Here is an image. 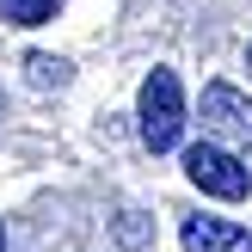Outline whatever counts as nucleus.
Wrapping results in <instances>:
<instances>
[{"label": "nucleus", "mask_w": 252, "mask_h": 252, "mask_svg": "<svg viewBox=\"0 0 252 252\" xmlns=\"http://www.w3.org/2000/svg\"><path fill=\"white\" fill-rule=\"evenodd\" d=\"M203 129L216 135V142L246 148L252 142V98L240 86H228V80H209L203 86Z\"/></svg>", "instance_id": "7ed1b4c3"}, {"label": "nucleus", "mask_w": 252, "mask_h": 252, "mask_svg": "<svg viewBox=\"0 0 252 252\" xmlns=\"http://www.w3.org/2000/svg\"><path fill=\"white\" fill-rule=\"evenodd\" d=\"M185 179H191L203 197H221V203H240V197L252 191V166L234 154V148H221L216 135L185 148Z\"/></svg>", "instance_id": "f03ea898"}, {"label": "nucleus", "mask_w": 252, "mask_h": 252, "mask_svg": "<svg viewBox=\"0 0 252 252\" xmlns=\"http://www.w3.org/2000/svg\"><path fill=\"white\" fill-rule=\"evenodd\" d=\"M0 19L31 31V25H49V19H56V0H0Z\"/></svg>", "instance_id": "423d86ee"}, {"label": "nucleus", "mask_w": 252, "mask_h": 252, "mask_svg": "<svg viewBox=\"0 0 252 252\" xmlns=\"http://www.w3.org/2000/svg\"><path fill=\"white\" fill-rule=\"evenodd\" d=\"M135 117H142V142L154 148V154L179 148V135H185V93H179V74H172V68H154L142 80Z\"/></svg>", "instance_id": "f257e3e1"}, {"label": "nucleus", "mask_w": 252, "mask_h": 252, "mask_svg": "<svg viewBox=\"0 0 252 252\" xmlns=\"http://www.w3.org/2000/svg\"><path fill=\"white\" fill-rule=\"evenodd\" d=\"M179 240H185V252H252V234L221 216H185Z\"/></svg>", "instance_id": "20e7f679"}, {"label": "nucleus", "mask_w": 252, "mask_h": 252, "mask_svg": "<svg viewBox=\"0 0 252 252\" xmlns=\"http://www.w3.org/2000/svg\"><path fill=\"white\" fill-rule=\"evenodd\" d=\"M25 80H31L37 93H49V86H68L74 68H68L62 56H43V49H37V56H25Z\"/></svg>", "instance_id": "39448f33"}, {"label": "nucleus", "mask_w": 252, "mask_h": 252, "mask_svg": "<svg viewBox=\"0 0 252 252\" xmlns=\"http://www.w3.org/2000/svg\"><path fill=\"white\" fill-rule=\"evenodd\" d=\"M246 68H252V43H246Z\"/></svg>", "instance_id": "6e6552de"}, {"label": "nucleus", "mask_w": 252, "mask_h": 252, "mask_svg": "<svg viewBox=\"0 0 252 252\" xmlns=\"http://www.w3.org/2000/svg\"><path fill=\"white\" fill-rule=\"evenodd\" d=\"M0 252H6V228H0Z\"/></svg>", "instance_id": "0eeeda50"}]
</instances>
